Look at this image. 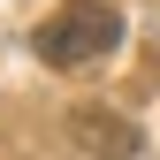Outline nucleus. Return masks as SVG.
Instances as JSON below:
<instances>
[{
    "label": "nucleus",
    "instance_id": "1",
    "mask_svg": "<svg viewBox=\"0 0 160 160\" xmlns=\"http://www.w3.org/2000/svg\"><path fill=\"white\" fill-rule=\"evenodd\" d=\"M31 46H38L46 69H92V61H107V53L122 46V15H114L107 0H61V8L31 31Z\"/></svg>",
    "mask_w": 160,
    "mask_h": 160
},
{
    "label": "nucleus",
    "instance_id": "2",
    "mask_svg": "<svg viewBox=\"0 0 160 160\" xmlns=\"http://www.w3.org/2000/svg\"><path fill=\"white\" fill-rule=\"evenodd\" d=\"M69 137H76L84 160H137V130L122 114H107V107H76L69 114Z\"/></svg>",
    "mask_w": 160,
    "mask_h": 160
}]
</instances>
